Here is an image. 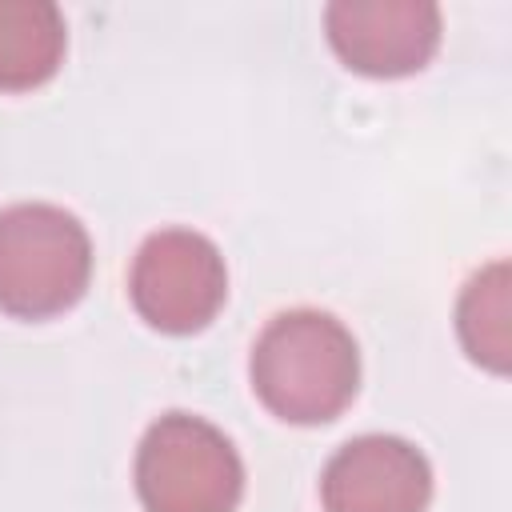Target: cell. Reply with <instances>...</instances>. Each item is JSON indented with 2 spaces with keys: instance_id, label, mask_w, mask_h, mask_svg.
Listing matches in <instances>:
<instances>
[{
  "instance_id": "obj_1",
  "label": "cell",
  "mask_w": 512,
  "mask_h": 512,
  "mask_svg": "<svg viewBox=\"0 0 512 512\" xmlns=\"http://www.w3.org/2000/svg\"><path fill=\"white\" fill-rule=\"evenodd\" d=\"M248 376L260 404L284 424H328L360 388V348L332 312L292 308L256 336Z\"/></svg>"
},
{
  "instance_id": "obj_2",
  "label": "cell",
  "mask_w": 512,
  "mask_h": 512,
  "mask_svg": "<svg viewBox=\"0 0 512 512\" xmlns=\"http://www.w3.org/2000/svg\"><path fill=\"white\" fill-rule=\"evenodd\" d=\"M92 280L88 228L56 204L0 208V312L48 320L68 312Z\"/></svg>"
},
{
  "instance_id": "obj_3",
  "label": "cell",
  "mask_w": 512,
  "mask_h": 512,
  "mask_svg": "<svg viewBox=\"0 0 512 512\" xmlns=\"http://www.w3.org/2000/svg\"><path fill=\"white\" fill-rule=\"evenodd\" d=\"M132 476L144 512H236L244 496L240 452L192 412H168L148 424Z\"/></svg>"
},
{
  "instance_id": "obj_4",
  "label": "cell",
  "mask_w": 512,
  "mask_h": 512,
  "mask_svg": "<svg viewBox=\"0 0 512 512\" xmlns=\"http://www.w3.org/2000/svg\"><path fill=\"white\" fill-rule=\"evenodd\" d=\"M128 296L156 332L192 336L208 328L228 300L224 256L196 228H160L132 260Z\"/></svg>"
},
{
  "instance_id": "obj_5",
  "label": "cell",
  "mask_w": 512,
  "mask_h": 512,
  "mask_svg": "<svg viewBox=\"0 0 512 512\" xmlns=\"http://www.w3.org/2000/svg\"><path fill=\"white\" fill-rule=\"evenodd\" d=\"M324 36L352 72L396 80L436 56L444 20L432 0H332Z\"/></svg>"
},
{
  "instance_id": "obj_6",
  "label": "cell",
  "mask_w": 512,
  "mask_h": 512,
  "mask_svg": "<svg viewBox=\"0 0 512 512\" xmlns=\"http://www.w3.org/2000/svg\"><path fill=\"white\" fill-rule=\"evenodd\" d=\"M428 500V456L400 436H356L336 448L320 472L324 512H424Z\"/></svg>"
},
{
  "instance_id": "obj_7",
  "label": "cell",
  "mask_w": 512,
  "mask_h": 512,
  "mask_svg": "<svg viewBox=\"0 0 512 512\" xmlns=\"http://www.w3.org/2000/svg\"><path fill=\"white\" fill-rule=\"evenodd\" d=\"M68 28L52 0H0V92H28L64 64Z\"/></svg>"
},
{
  "instance_id": "obj_8",
  "label": "cell",
  "mask_w": 512,
  "mask_h": 512,
  "mask_svg": "<svg viewBox=\"0 0 512 512\" xmlns=\"http://www.w3.org/2000/svg\"><path fill=\"white\" fill-rule=\"evenodd\" d=\"M508 316H512L508 260H492L464 284V292L456 300V332H460L468 360H476L480 368H488L496 376L508 372V356H512Z\"/></svg>"
}]
</instances>
